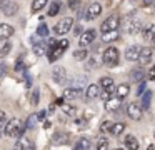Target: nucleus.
<instances>
[{"mask_svg":"<svg viewBox=\"0 0 155 150\" xmlns=\"http://www.w3.org/2000/svg\"><path fill=\"white\" fill-rule=\"evenodd\" d=\"M37 120H38V115H30V117H28V120H27V130L34 128V127L37 125Z\"/></svg>","mask_w":155,"mask_h":150,"instance_id":"c9c22d12","label":"nucleus"},{"mask_svg":"<svg viewBox=\"0 0 155 150\" xmlns=\"http://www.w3.org/2000/svg\"><path fill=\"white\" fill-rule=\"evenodd\" d=\"M114 150H124V148H114Z\"/></svg>","mask_w":155,"mask_h":150,"instance_id":"6e6d98bb","label":"nucleus"},{"mask_svg":"<svg viewBox=\"0 0 155 150\" xmlns=\"http://www.w3.org/2000/svg\"><path fill=\"white\" fill-rule=\"evenodd\" d=\"M97 150H108V140L105 138V137H102V138H98Z\"/></svg>","mask_w":155,"mask_h":150,"instance_id":"72a5a7b5","label":"nucleus"},{"mask_svg":"<svg viewBox=\"0 0 155 150\" xmlns=\"http://www.w3.org/2000/svg\"><path fill=\"white\" fill-rule=\"evenodd\" d=\"M118 25H120V18H118V15H110L108 18H105V22L100 25V30L102 32H114V30L118 28Z\"/></svg>","mask_w":155,"mask_h":150,"instance_id":"39448f33","label":"nucleus"},{"mask_svg":"<svg viewBox=\"0 0 155 150\" xmlns=\"http://www.w3.org/2000/svg\"><path fill=\"white\" fill-rule=\"evenodd\" d=\"M80 2L82 0H68V5H70V8H77Z\"/></svg>","mask_w":155,"mask_h":150,"instance_id":"37998d69","label":"nucleus"},{"mask_svg":"<svg viewBox=\"0 0 155 150\" xmlns=\"http://www.w3.org/2000/svg\"><path fill=\"white\" fill-rule=\"evenodd\" d=\"M153 2H155V0H143V5H145V7H148V5H152Z\"/></svg>","mask_w":155,"mask_h":150,"instance_id":"8fccbe9b","label":"nucleus"},{"mask_svg":"<svg viewBox=\"0 0 155 150\" xmlns=\"http://www.w3.org/2000/svg\"><path fill=\"white\" fill-rule=\"evenodd\" d=\"M117 38H118L117 30H114V32H105L104 37H102V40H104V42H112V40H117Z\"/></svg>","mask_w":155,"mask_h":150,"instance_id":"7c9ffc66","label":"nucleus"},{"mask_svg":"<svg viewBox=\"0 0 155 150\" xmlns=\"http://www.w3.org/2000/svg\"><path fill=\"white\" fill-rule=\"evenodd\" d=\"M14 35V27L8 23H0V40H7Z\"/></svg>","mask_w":155,"mask_h":150,"instance_id":"9b49d317","label":"nucleus"},{"mask_svg":"<svg viewBox=\"0 0 155 150\" xmlns=\"http://www.w3.org/2000/svg\"><path fill=\"white\" fill-rule=\"evenodd\" d=\"M38 115V120H45V117H47V112H45V110H42L40 113H37Z\"/></svg>","mask_w":155,"mask_h":150,"instance_id":"de8ad7c7","label":"nucleus"},{"mask_svg":"<svg viewBox=\"0 0 155 150\" xmlns=\"http://www.w3.org/2000/svg\"><path fill=\"white\" fill-rule=\"evenodd\" d=\"M152 45L155 47V35H153V38H152Z\"/></svg>","mask_w":155,"mask_h":150,"instance_id":"864d4df0","label":"nucleus"},{"mask_svg":"<svg viewBox=\"0 0 155 150\" xmlns=\"http://www.w3.org/2000/svg\"><path fill=\"white\" fill-rule=\"evenodd\" d=\"M143 77H145V72H143V68L142 67H137V68H134L130 72V80L132 82H143Z\"/></svg>","mask_w":155,"mask_h":150,"instance_id":"4468645a","label":"nucleus"},{"mask_svg":"<svg viewBox=\"0 0 155 150\" xmlns=\"http://www.w3.org/2000/svg\"><path fill=\"white\" fill-rule=\"evenodd\" d=\"M7 3H8V0H0V10H4L7 7Z\"/></svg>","mask_w":155,"mask_h":150,"instance_id":"09e8293b","label":"nucleus"},{"mask_svg":"<svg viewBox=\"0 0 155 150\" xmlns=\"http://www.w3.org/2000/svg\"><path fill=\"white\" fill-rule=\"evenodd\" d=\"M87 55H88V50H84V48H82V50H77V52L74 53V57H75L77 60H85V58H87Z\"/></svg>","mask_w":155,"mask_h":150,"instance_id":"e433bc0d","label":"nucleus"},{"mask_svg":"<svg viewBox=\"0 0 155 150\" xmlns=\"http://www.w3.org/2000/svg\"><path fill=\"white\" fill-rule=\"evenodd\" d=\"M60 7H62V2L60 0H54L50 5V8H48V15L50 17H55L58 12H60Z\"/></svg>","mask_w":155,"mask_h":150,"instance_id":"b1692460","label":"nucleus"},{"mask_svg":"<svg viewBox=\"0 0 155 150\" xmlns=\"http://www.w3.org/2000/svg\"><path fill=\"white\" fill-rule=\"evenodd\" d=\"M5 120H7V115H5V112H0V127L7 125V123H5Z\"/></svg>","mask_w":155,"mask_h":150,"instance_id":"79ce46f5","label":"nucleus"},{"mask_svg":"<svg viewBox=\"0 0 155 150\" xmlns=\"http://www.w3.org/2000/svg\"><path fill=\"white\" fill-rule=\"evenodd\" d=\"M24 130H27V125H24V122H22L20 118H12L7 122V125H5V135L8 137H22L24 135Z\"/></svg>","mask_w":155,"mask_h":150,"instance_id":"f257e3e1","label":"nucleus"},{"mask_svg":"<svg viewBox=\"0 0 155 150\" xmlns=\"http://www.w3.org/2000/svg\"><path fill=\"white\" fill-rule=\"evenodd\" d=\"M94 67H95V58H90V60H88V65H87V68H88V70H92Z\"/></svg>","mask_w":155,"mask_h":150,"instance_id":"49530a36","label":"nucleus"},{"mask_svg":"<svg viewBox=\"0 0 155 150\" xmlns=\"http://www.w3.org/2000/svg\"><path fill=\"white\" fill-rule=\"evenodd\" d=\"M98 85H100V88H110V87H114V80H112V77H104V78H100Z\"/></svg>","mask_w":155,"mask_h":150,"instance_id":"c85d7f7f","label":"nucleus"},{"mask_svg":"<svg viewBox=\"0 0 155 150\" xmlns=\"http://www.w3.org/2000/svg\"><path fill=\"white\" fill-rule=\"evenodd\" d=\"M10 50H12L10 42H7V40H0V58L7 57L8 53H10Z\"/></svg>","mask_w":155,"mask_h":150,"instance_id":"412c9836","label":"nucleus"},{"mask_svg":"<svg viewBox=\"0 0 155 150\" xmlns=\"http://www.w3.org/2000/svg\"><path fill=\"white\" fill-rule=\"evenodd\" d=\"M118 48L115 47H108L107 50L104 52V63L107 67H115L118 63Z\"/></svg>","mask_w":155,"mask_h":150,"instance_id":"7ed1b4c3","label":"nucleus"},{"mask_svg":"<svg viewBox=\"0 0 155 150\" xmlns=\"http://www.w3.org/2000/svg\"><path fill=\"white\" fill-rule=\"evenodd\" d=\"M120 108V98H110L105 102V110L107 112H115Z\"/></svg>","mask_w":155,"mask_h":150,"instance_id":"6ab92c4d","label":"nucleus"},{"mask_svg":"<svg viewBox=\"0 0 155 150\" xmlns=\"http://www.w3.org/2000/svg\"><path fill=\"white\" fill-rule=\"evenodd\" d=\"M67 47H68V40H65V38H62L58 43H55L52 48H48V60L50 62H55V60H58L62 55H64V52L67 50Z\"/></svg>","mask_w":155,"mask_h":150,"instance_id":"f03ea898","label":"nucleus"},{"mask_svg":"<svg viewBox=\"0 0 155 150\" xmlns=\"http://www.w3.org/2000/svg\"><path fill=\"white\" fill-rule=\"evenodd\" d=\"M95 35H97V32L95 30H87V32H84L80 35V38H78V43H80V47H87L88 43H92L95 40Z\"/></svg>","mask_w":155,"mask_h":150,"instance_id":"6e6552de","label":"nucleus"},{"mask_svg":"<svg viewBox=\"0 0 155 150\" xmlns=\"http://www.w3.org/2000/svg\"><path fill=\"white\" fill-rule=\"evenodd\" d=\"M100 13H102L100 3H92V5L88 7V10L85 12V15H87V20H94V18H97Z\"/></svg>","mask_w":155,"mask_h":150,"instance_id":"1a4fd4ad","label":"nucleus"},{"mask_svg":"<svg viewBox=\"0 0 155 150\" xmlns=\"http://www.w3.org/2000/svg\"><path fill=\"white\" fill-rule=\"evenodd\" d=\"M112 125H114V123H112V122H108V120H107V122H104V123L100 125V130H102V132H110Z\"/></svg>","mask_w":155,"mask_h":150,"instance_id":"4c0bfd02","label":"nucleus"},{"mask_svg":"<svg viewBox=\"0 0 155 150\" xmlns=\"http://www.w3.org/2000/svg\"><path fill=\"white\" fill-rule=\"evenodd\" d=\"M52 75H54V80L57 83H62L65 80V68L64 67H55L54 72H52Z\"/></svg>","mask_w":155,"mask_h":150,"instance_id":"f3484780","label":"nucleus"},{"mask_svg":"<svg viewBox=\"0 0 155 150\" xmlns=\"http://www.w3.org/2000/svg\"><path fill=\"white\" fill-rule=\"evenodd\" d=\"M78 143H80V145L84 147L85 150L90 148V140H88V138H80V140H78Z\"/></svg>","mask_w":155,"mask_h":150,"instance_id":"58836bf2","label":"nucleus"},{"mask_svg":"<svg viewBox=\"0 0 155 150\" xmlns=\"http://www.w3.org/2000/svg\"><path fill=\"white\" fill-rule=\"evenodd\" d=\"M74 150H85V148H84V147L80 145V143H77V145L74 147Z\"/></svg>","mask_w":155,"mask_h":150,"instance_id":"3c124183","label":"nucleus"},{"mask_svg":"<svg viewBox=\"0 0 155 150\" xmlns=\"http://www.w3.org/2000/svg\"><path fill=\"white\" fill-rule=\"evenodd\" d=\"M48 0H34L32 2V13H37L38 10L45 8V3H47Z\"/></svg>","mask_w":155,"mask_h":150,"instance_id":"393cba45","label":"nucleus"},{"mask_svg":"<svg viewBox=\"0 0 155 150\" xmlns=\"http://www.w3.org/2000/svg\"><path fill=\"white\" fill-rule=\"evenodd\" d=\"M114 87H110V88H102V92H100V98L102 100H105V102H107V100H110L112 98V95H114Z\"/></svg>","mask_w":155,"mask_h":150,"instance_id":"bb28decb","label":"nucleus"},{"mask_svg":"<svg viewBox=\"0 0 155 150\" xmlns=\"http://www.w3.org/2000/svg\"><path fill=\"white\" fill-rule=\"evenodd\" d=\"M117 97L118 98H124V97H127L128 95V92H130V87L127 85V83H120V85L117 87Z\"/></svg>","mask_w":155,"mask_h":150,"instance_id":"4be33fe9","label":"nucleus"},{"mask_svg":"<svg viewBox=\"0 0 155 150\" xmlns=\"http://www.w3.org/2000/svg\"><path fill=\"white\" fill-rule=\"evenodd\" d=\"M124 130H125V123H122V122H117V123H114V125H112V128H110V133H112L114 137H118L122 132H124Z\"/></svg>","mask_w":155,"mask_h":150,"instance_id":"5701e85b","label":"nucleus"},{"mask_svg":"<svg viewBox=\"0 0 155 150\" xmlns=\"http://www.w3.org/2000/svg\"><path fill=\"white\" fill-rule=\"evenodd\" d=\"M37 33L40 37H44V38H47V37H48V27H47V23H40V25H38V28H37Z\"/></svg>","mask_w":155,"mask_h":150,"instance_id":"473e14b6","label":"nucleus"},{"mask_svg":"<svg viewBox=\"0 0 155 150\" xmlns=\"http://www.w3.org/2000/svg\"><path fill=\"white\" fill-rule=\"evenodd\" d=\"M77 97H80V88H77V87H68V88H65L64 92V98H68V100H74L77 98Z\"/></svg>","mask_w":155,"mask_h":150,"instance_id":"dca6fc26","label":"nucleus"},{"mask_svg":"<svg viewBox=\"0 0 155 150\" xmlns=\"http://www.w3.org/2000/svg\"><path fill=\"white\" fill-rule=\"evenodd\" d=\"M142 23L138 18H135V17H128L127 20H125V32L127 33H137L138 30H140Z\"/></svg>","mask_w":155,"mask_h":150,"instance_id":"423d86ee","label":"nucleus"},{"mask_svg":"<svg viewBox=\"0 0 155 150\" xmlns=\"http://www.w3.org/2000/svg\"><path fill=\"white\" fill-rule=\"evenodd\" d=\"M125 147H127L128 150H138V147H140V143H138V140L135 138L134 135H125Z\"/></svg>","mask_w":155,"mask_h":150,"instance_id":"2eb2a0df","label":"nucleus"},{"mask_svg":"<svg viewBox=\"0 0 155 150\" xmlns=\"http://www.w3.org/2000/svg\"><path fill=\"white\" fill-rule=\"evenodd\" d=\"M150 100H152V92L148 90V92H145L142 95V108H148L150 107Z\"/></svg>","mask_w":155,"mask_h":150,"instance_id":"c756f323","label":"nucleus"},{"mask_svg":"<svg viewBox=\"0 0 155 150\" xmlns=\"http://www.w3.org/2000/svg\"><path fill=\"white\" fill-rule=\"evenodd\" d=\"M140 63H150L152 60V48L148 47H142V52H140Z\"/></svg>","mask_w":155,"mask_h":150,"instance_id":"a211bd4d","label":"nucleus"},{"mask_svg":"<svg viewBox=\"0 0 155 150\" xmlns=\"http://www.w3.org/2000/svg\"><path fill=\"white\" fill-rule=\"evenodd\" d=\"M68 140H70V135H68L67 132H55L54 133V142L55 143H60V145H67Z\"/></svg>","mask_w":155,"mask_h":150,"instance_id":"f8f14e48","label":"nucleus"},{"mask_svg":"<svg viewBox=\"0 0 155 150\" xmlns=\"http://www.w3.org/2000/svg\"><path fill=\"white\" fill-rule=\"evenodd\" d=\"M5 73H7V65L5 63H0V78L5 77Z\"/></svg>","mask_w":155,"mask_h":150,"instance_id":"a19ab883","label":"nucleus"},{"mask_svg":"<svg viewBox=\"0 0 155 150\" xmlns=\"http://www.w3.org/2000/svg\"><path fill=\"white\" fill-rule=\"evenodd\" d=\"M152 5H153V8H155V2H153V3H152ZM153 12H155V10H153Z\"/></svg>","mask_w":155,"mask_h":150,"instance_id":"5fc2aeb1","label":"nucleus"},{"mask_svg":"<svg viewBox=\"0 0 155 150\" xmlns=\"http://www.w3.org/2000/svg\"><path fill=\"white\" fill-rule=\"evenodd\" d=\"M17 148L18 150H34V142H32L30 138L22 135L20 140H18V143H17Z\"/></svg>","mask_w":155,"mask_h":150,"instance_id":"ddd939ff","label":"nucleus"},{"mask_svg":"<svg viewBox=\"0 0 155 150\" xmlns=\"http://www.w3.org/2000/svg\"><path fill=\"white\" fill-rule=\"evenodd\" d=\"M153 35H155V25H148V27L143 28V38L145 40L153 38Z\"/></svg>","mask_w":155,"mask_h":150,"instance_id":"cd10ccee","label":"nucleus"},{"mask_svg":"<svg viewBox=\"0 0 155 150\" xmlns=\"http://www.w3.org/2000/svg\"><path fill=\"white\" fill-rule=\"evenodd\" d=\"M55 103H57V105H58V107H60V105H62V103H64V98H58V100H57V102H55Z\"/></svg>","mask_w":155,"mask_h":150,"instance_id":"603ef678","label":"nucleus"},{"mask_svg":"<svg viewBox=\"0 0 155 150\" xmlns=\"http://www.w3.org/2000/svg\"><path fill=\"white\" fill-rule=\"evenodd\" d=\"M38 97H40V92L37 88L32 90V95H30V103L32 105H38Z\"/></svg>","mask_w":155,"mask_h":150,"instance_id":"f704fd0d","label":"nucleus"},{"mask_svg":"<svg viewBox=\"0 0 155 150\" xmlns=\"http://www.w3.org/2000/svg\"><path fill=\"white\" fill-rule=\"evenodd\" d=\"M143 90H145V83L143 82H140V87H138V90H137V95H143Z\"/></svg>","mask_w":155,"mask_h":150,"instance_id":"c03bdc74","label":"nucleus"},{"mask_svg":"<svg viewBox=\"0 0 155 150\" xmlns=\"http://www.w3.org/2000/svg\"><path fill=\"white\" fill-rule=\"evenodd\" d=\"M140 52H142V47H138V45H132L130 48L125 52V58L127 60H138L140 58Z\"/></svg>","mask_w":155,"mask_h":150,"instance_id":"9d476101","label":"nucleus"},{"mask_svg":"<svg viewBox=\"0 0 155 150\" xmlns=\"http://www.w3.org/2000/svg\"><path fill=\"white\" fill-rule=\"evenodd\" d=\"M72 25H74V18H72V17H65V18H62L58 23H55L54 32L57 33V35H65L67 32H70Z\"/></svg>","mask_w":155,"mask_h":150,"instance_id":"20e7f679","label":"nucleus"},{"mask_svg":"<svg viewBox=\"0 0 155 150\" xmlns=\"http://www.w3.org/2000/svg\"><path fill=\"white\" fill-rule=\"evenodd\" d=\"M127 115L134 120H140L142 118V107L137 103H128L127 105Z\"/></svg>","mask_w":155,"mask_h":150,"instance_id":"0eeeda50","label":"nucleus"},{"mask_svg":"<svg viewBox=\"0 0 155 150\" xmlns=\"http://www.w3.org/2000/svg\"><path fill=\"white\" fill-rule=\"evenodd\" d=\"M85 97L87 98H95V97H100V90H98V85H88L87 87V90H85Z\"/></svg>","mask_w":155,"mask_h":150,"instance_id":"aec40b11","label":"nucleus"},{"mask_svg":"<svg viewBox=\"0 0 155 150\" xmlns=\"http://www.w3.org/2000/svg\"><path fill=\"white\" fill-rule=\"evenodd\" d=\"M15 70H17V72H24L25 70V65H24V62H22V60H17V65H15Z\"/></svg>","mask_w":155,"mask_h":150,"instance_id":"ea45409f","label":"nucleus"},{"mask_svg":"<svg viewBox=\"0 0 155 150\" xmlns=\"http://www.w3.org/2000/svg\"><path fill=\"white\" fill-rule=\"evenodd\" d=\"M17 8H18V7H17V3H15V2H8L7 7L4 8V12H5V15H7V17H12V15H15Z\"/></svg>","mask_w":155,"mask_h":150,"instance_id":"a878e982","label":"nucleus"},{"mask_svg":"<svg viewBox=\"0 0 155 150\" xmlns=\"http://www.w3.org/2000/svg\"><path fill=\"white\" fill-rule=\"evenodd\" d=\"M60 108L64 110V112L67 113V115H70V117H74V115H75V112H77V110H75V107H74V105H68V103H62Z\"/></svg>","mask_w":155,"mask_h":150,"instance_id":"2f4dec72","label":"nucleus"},{"mask_svg":"<svg viewBox=\"0 0 155 150\" xmlns=\"http://www.w3.org/2000/svg\"><path fill=\"white\" fill-rule=\"evenodd\" d=\"M148 78H150V80H155V65L152 67L150 72H148Z\"/></svg>","mask_w":155,"mask_h":150,"instance_id":"a18cd8bd","label":"nucleus"}]
</instances>
